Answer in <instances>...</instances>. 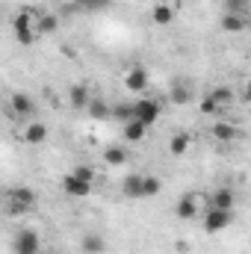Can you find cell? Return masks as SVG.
<instances>
[{
	"instance_id": "obj_23",
	"label": "cell",
	"mask_w": 251,
	"mask_h": 254,
	"mask_svg": "<svg viewBox=\"0 0 251 254\" xmlns=\"http://www.w3.org/2000/svg\"><path fill=\"white\" fill-rule=\"evenodd\" d=\"M57 15H39V24H36V33L39 36H48V33H54L57 30Z\"/></svg>"
},
{
	"instance_id": "obj_19",
	"label": "cell",
	"mask_w": 251,
	"mask_h": 254,
	"mask_svg": "<svg viewBox=\"0 0 251 254\" xmlns=\"http://www.w3.org/2000/svg\"><path fill=\"white\" fill-rule=\"evenodd\" d=\"M169 151H172L175 157H184L189 151V136L187 133H175V136L169 139Z\"/></svg>"
},
{
	"instance_id": "obj_12",
	"label": "cell",
	"mask_w": 251,
	"mask_h": 254,
	"mask_svg": "<svg viewBox=\"0 0 251 254\" xmlns=\"http://www.w3.org/2000/svg\"><path fill=\"white\" fill-rule=\"evenodd\" d=\"M71 107L74 110H86L89 107V101H92V95H89V89L83 86V83H77V86H71Z\"/></svg>"
},
{
	"instance_id": "obj_14",
	"label": "cell",
	"mask_w": 251,
	"mask_h": 254,
	"mask_svg": "<svg viewBox=\"0 0 251 254\" xmlns=\"http://www.w3.org/2000/svg\"><path fill=\"white\" fill-rule=\"evenodd\" d=\"M122 192H125V198H142V175H127Z\"/></svg>"
},
{
	"instance_id": "obj_8",
	"label": "cell",
	"mask_w": 251,
	"mask_h": 254,
	"mask_svg": "<svg viewBox=\"0 0 251 254\" xmlns=\"http://www.w3.org/2000/svg\"><path fill=\"white\" fill-rule=\"evenodd\" d=\"M45 139H48V125L33 122V125L24 127V142H27V145H42Z\"/></svg>"
},
{
	"instance_id": "obj_1",
	"label": "cell",
	"mask_w": 251,
	"mask_h": 254,
	"mask_svg": "<svg viewBox=\"0 0 251 254\" xmlns=\"http://www.w3.org/2000/svg\"><path fill=\"white\" fill-rule=\"evenodd\" d=\"M12 30H15V39H18V45H33V42H36V27H33V6L21 9V12L12 18Z\"/></svg>"
},
{
	"instance_id": "obj_31",
	"label": "cell",
	"mask_w": 251,
	"mask_h": 254,
	"mask_svg": "<svg viewBox=\"0 0 251 254\" xmlns=\"http://www.w3.org/2000/svg\"><path fill=\"white\" fill-rule=\"evenodd\" d=\"M6 210H9V213H12V216H21V213H27V210H24V207H21V204H12V201H9V204H6Z\"/></svg>"
},
{
	"instance_id": "obj_6",
	"label": "cell",
	"mask_w": 251,
	"mask_h": 254,
	"mask_svg": "<svg viewBox=\"0 0 251 254\" xmlns=\"http://www.w3.org/2000/svg\"><path fill=\"white\" fill-rule=\"evenodd\" d=\"M9 107H12V116H30V113L36 110L33 98H30V95H24V92H15V95L9 98Z\"/></svg>"
},
{
	"instance_id": "obj_13",
	"label": "cell",
	"mask_w": 251,
	"mask_h": 254,
	"mask_svg": "<svg viewBox=\"0 0 251 254\" xmlns=\"http://www.w3.org/2000/svg\"><path fill=\"white\" fill-rule=\"evenodd\" d=\"M246 27H249V21L243 15H228V12L222 15V30L225 33H243Z\"/></svg>"
},
{
	"instance_id": "obj_24",
	"label": "cell",
	"mask_w": 251,
	"mask_h": 254,
	"mask_svg": "<svg viewBox=\"0 0 251 254\" xmlns=\"http://www.w3.org/2000/svg\"><path fill=\"white\" fill-rule=\"evenodd\" d=\"M249 6H251V0H225V12L228 15H249Z\"/></svg>"
},
{
	"instance_id": "obj_5",
	"label": "cell",
	"mask_w": 251,
	"mask_h": 254,
	"mask_svg": "<svg viewBox=\"0 0 251 254\" xmlns=\"http://www.w3.org/2000/svg\"><path fill=\"white\" fill-rule=\"evenodd\" d=\"M63 192L71 195V198H89L92 184H86V181H80V178H74V175H65L63 178Z\"/></svg>"
},
{
	"instance_id": "obj_7",
	"label": "cell",
	"mask_w": 251,
	"mask_h": 254,
	"mask_svg": "<svg viewBox=\"0 0 251 254\" xmlns=\"http://www.w3.org/2000/svg\"><path fill=\"white\" fill-rule=\"evenodd\" d=\"M198 201H201V195H195V192H189V195H184L181 201H178V216L181 219H195L198 216Z\"/></svg>"
},
{
	"instance_id": "obj_18",
	"label": "cell",
	"mask_w": 251,
	"mask_h": 254,
	"mask_svg": "<svg viewBox=\"0 0 251 254\" xmlns=\"http://www.w3.org/2000/svg\"><path fill=\"white\" fill-rule=\"evenodd\" d=\"M104 160H107V166H125L127 163V151L122 148V145H113V148L104 151Z\"/></svg>"
},
{
	"instance_id": "obj_4",
	"label": "cell",
	"mask_w": 251,
	"mask_h": 254,
	"mask_svg": "<svg viewBox=\"0 0 251 254\" xmlns=\"http://www.w3.org/2000/svg\"><path fill=\"white\" fill-rule=\"evenodd\" d=\"M133 119H136V122H142L145 127H151L157 119H160V104H157V101H151V98L136 101V104H133Z\"/></svg>"
},
{
	"instance_id": "obj_28",
	"label": "cell",
	"mask_w": 251,
	"mask_h": 254,
	"mask_svg": "<svg viewBox=\"0 0 251 254\" xmlns=\"http://www.w3.org/2000/svg\"><path fill=\"white\" fill-rule=\"evenodd\" d=\"M71 175H74V178H80V181H86V184H92V178H95V169H89V166H77Z\"/></svg>"
},
{
	"instance_id": "obj_29",
	"label": "cell",
	"mask_w": 251,
	"mask_h": 254,
	"mask_svg": "<svg viewBox=\"0 0 251 254\" xmlns=\"http://www.w3.org/2000/svg\"><path fill=\"white\" fill-rule=\"evenodd\" d=\"M198 110H201L204 116H213V113H219V107H216V101H213L210 95H207V98H204V101L198 104Z\"/></svg>"
},
{
	"instance_id": "obj_26",
	"label": "cell",
	"mask_w": 251,
	"mask_h": 254,
	"mask_svg": "<svg viewBox=\"0 0 251 254\" xmlns=\"http://www.w3.org/2000/svg\"><path fill=\"white\" fill-rule=\"evenodd\" d=\"M86 110H89L95 119H107V116H110V107H104L101 101H89V107H86Z\"/></svg>"
},
{
	"instance_id": "obj_9",
	"label": "cell",
	"mask_w": 251,
	"mask_h": 254,
	"mask_svg": "<svg viewBox=\"0 0 251 254\" xmlns=\"http://www.w3.org/2000/svg\"><path fill=\"white\" fill-rule=\"evenodd\" d=\"M9 201L12 204H21L24 210H30L36 204V192L30 190V187H15V190H9Z\"/></svg>"
},
{
	"instance_id": "obj_27",
	"label": "cell",
	"mask_w": 251,
	"mask_h": 254,
	"mask_svg": "<svg viewBox=\"0 0 251 254\" xmlns=\"http://www.w3.org/2000/svg\"><path fill=\"white\" fill-rule=\"evenodd\" d=\"M110 116H116V119H122V122H130V119H133V104H122V107H116Z\"/></svg>"
},
{
	"instance_id": "obj_10",
	"label": "cell",
	"mask_w": 251,
	"mask_h": 254,
	"mask_svg": "<svg viewBox=\"0 0 251 254\" xmlns=\"http://www.w3.org/2000/svg\"><path fill=\"white\" fill-rule=\"evenodd\" d=\"M213 136L219 142H234V139H240V127L231 125V122H216L213 125Z\"/></svg>"
},
{
	"instance_id": "obj_30",
	"label": "cell",
	"mask_w": 251,
	"mask_h": 254,
	"mask_svg": "<svg viewBox=\"0 0 251 254\" xmlns=\"http://www.w3.org/2000/svg\"><path fill=\"white\" fill-rule=\"evenodd\" d=\"M80 3H83L86 9H98V6H107L110 0H80Z\"/></svg>"
},
{
	"instance_id": "obj_17",
	"label": "cell",
	"mask_w": 251,
	"mask_h": 254,
	"mask_svg": "<svg viewBox=\"0 0 251 254\" xmlns=\"http://www.w3.org/2000/svg\"><path fill=\"white\" fill-rule=\"evenodd\" d=\"M145 130H148V127L142 125V122L130 119V122H125V139L127 142H142V139H145Z\"/></svg>"
},
{
	"instance_id": "obj_20",
	"label": "cell",
	"mask_w": 251,
	"mask_h": 254,
	"mask_svg": "<svg viewBox=\"0 0 251 254\" xmlns=\"http://www.w3.org/2000/svg\"><path fill=\"white\" fill-rule=\"evenodd\" d=\"M210 201H213V207H219V210H234V192L231 190H216Z\"/></svg>"
},
{
	"instance_id": "obj_11",
	"label": "cell",
	"mask_w": 251,
	"mask_h": 254,
	"mask_svg": "<svg viewBox=\"0 0 251 254\" xmlns=\"http://www.w3.org/2000/svg\"><path fill=\"white\" fill-rule=\"evenodd\" d=\"M125 86L130 92H142L145 86H148V74H145V68H130L125 77Z\"/></svg>"
},
{
	"instance_id": "obj_3",
	"label": "cell",
	"mask_w": 251,
	"mask_h": 254,
	"mask_svg": "<svg viewBox=\"0 0 251 254\" xmlns=\"http://www.w3.org/2000/svg\"><path fill=\"white\" fill-rule=\"evenodd\" d=\"M39 246H42V240H39V234L30 231V228L18 231L15 240H12V252L15 254H39Z\"/></svg>"
},
{
	"instance_id": "obj_25",
	"label": "cell",
	"mask_w": 251,
	"mask_h": 254,
	"mask_svg": "<svg viewBox=\"0 0 251 254\" xmlns=\"http://www.w3.org/2000/svg\"><path fill=\"white\" fill-rule=\"evenodd\" d=\"M210 98L216 101V107H219V110H222V107H231V104H234V92H231V89H225V86H222V89H216V92H213Z\"/></svg>"
},
{
	"instance_id": "obj_21",
	"label": "cell",
	"mask_w": 251,
	"mask_h": 254,
	"mask_svg": "<svg viewBox=\"0 0 251 254\" xmlns=\"http://www.w3.org/2000/svg\"><path fill=\"white\" fill-rule=\"evenodd\" d=\"M160 190H163L160 178H154V175H142V198H154V195H160Z\"/></svg>"
},
{
	"instance_id": "obj_15",
	"label": "cell",
	"mask_w": 251,
	"mask_h": 254,
	"mask_svg": "<svg viewBox=\"0 0 251 254\" xmlns=\"http://www.w3.org/2000/svg\"><path fill=\"white\" fill-rule=\"evenodd\" d=\"M151 18H154V24L166 27V24H172V18H175V9H172L169 3H157V6H154V12H151Z\"/></svg>"
},
{
	"instance_id": "obj_2",
	"label": "cell",
	"mask_w": 251,
	"mask_h": 254,
	"mask_svg": "<svg viewBox=\"0 0 251 254\" xmlns=\"http://www.w3.org/2000/svg\"><path fill=\"white\" fill-rule=\"evenodd\" d=\"M231 222H234V210H219V207H213V210L204 213V231H207V234H219V231H225Z\"/></svg>"
},
{
	"instance_id": "obj_22",
	"label": "cell",
	"mask_w": 251,
	"mask_h": 254,
	"mask_svg": "<svg viewBox=\"0 0 251 254\" xmlns=\"http://www.w3.org/2000/svg\"><path fill=\"white\" fill-rule=\"evenodd\" d=\"M80 246H83V252L86 254H101L104 252V237H98V234H86Z\"/></svg>"
},
{
	"instance_id": "obj_16",
	"label": "cell",
	"mask_w": 251,
	"mask_h": 254,
	"mask_svg": "<svg viewBox=\"0 0 251 254\" xmlns=\"http://www.w3.org/2000/svg\"><path fill=\"white\" fill-rule=\"evenodd\" d=\"M169 98H172V104H181V107H184V104H189V101H192V89H189L187 83H181V80H178V83L172 86Z\"/></svg>"
}]
</instances>
